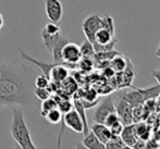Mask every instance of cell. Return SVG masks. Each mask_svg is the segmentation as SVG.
I'll use <instances>...</instances> for the list:
<instances>
[{
  "mask_svg": "<svg viewBox=\"0 0 160 149\" xmlns=\"http://www.w3.org/2000/svg\"><path fill=\"white\" fill-rule=\"evenodd\" d=\"M56 108H58V103L53 97H49V98L45 99V100L42 101V105H40V116L45 118V116L50 110L56 109Z\"/></svg>",
  "mask_w": 160,
  "mask_h": 149,
  "instance_id": "21",
  "label": "cell"
},
{
  "mask_svg": "<svg viewBox=\"0 0 160 149\" xmlns=\"http://www.w3.org/2000/svg\"><path fill=\"white\" fill-rule=\"evenodd\" d=\"M118 121H120V118H119L118 113H117L116 111H113V112H111V113H109L107 117H106L105 121H103V124H105V125H107L108 127H110L112 124H114L116 122H118Z\"/></svg>",
  "mask_w": 160,
  "mask_h": 149,
  "instance_id": "31",
  "label": "cell"
},
{
  "mask_svg": "<svg viewBox=\"0 0 160 149\" xmlns=\"http://www.w3.org/2000/svg\"><path fill=\"white\" fill-rule=\"evenodd\" d=\"M68 42H69V39L61 34V36L59 37L58 42H56V45L53 46L52 50H51V55H52L53 62L65 63V62H63V60H62V49H63V47L68 44ZM67 64H69V63H67Z\"/></svg>",
  "mask_w": 160,
  "mask_h": 149,
  "instance_id": "13",
  "label": "cell"
},
{
  "mask_svg": "<svg viewBox=\"0 0 160 149\" xmlns=\"http://www.w3.org/2000/svg\"><path fill=\"white\" fill-rule=\"evenodd\" d=\"M109 65L114 70V72H122L125 70L128 65V59L122 55V53H118L114 56L109 62Z\"/></svg>",
  "mask_w": 160,
  "mask_h": 149,
  "instance_id": "18",
  "label": "cell"
},
{
  "mask_svg": "<svg viewBox=\"0 0 160 149\" xmlns=\"http://www.w3.org/2000/svg\"><path fill=\"white\" fill-rule=\"evenodd\" d=\"M91 131L97 136V138L102 144H106L112 137V134L110 132V128L103 123H94L92 125Z\"/></svg>",
  "mask_w": 160,
  "mask_h": 149,
  "instance_id": "10",
  "label": "cell"
},
{
  "mask_svg": "<svg viewBox=\"0 0 160 149\" xmlns=\"http://www.w3.org/2000/svg\"><path fill=\"white\" fill-rule=\"evenodd\" d=\"M33 94L35 95L36 98H38L39 100H45V99L49 98V97H51V92H49V89L47 88H42V87H35V88L33 89Z\"/></svg>",
  "mask_w": 160,
  "mask_h": 149,
  "instance_id": "26",
  "label": "cell"
},
{
  "mask_svg": "<svg viewBox=\"0 0 160 149\" xmlns=\"http://www.w3.org/2000/svg\"><path fill=\"white\" fill-rule=\"evenodd\" d=\"M155 55H156V57H158L159 59H160V45H159L158 48H157V50H156V52H155Z\"/></svg>",
  "mask_w": 160,
  "mask_h": 149,
  "instance_id": "35",
  "label": "cell"
},
{
  "mask_svg": "<svg viewBox=\"0 0 160 149\" xmlns=\"http://www.w3.org/2000/svg\"><path fill=\"white\" fill-rule=\"evenodd\" d=\"M42 42H44V46L47 48V50L49 52H51L52 50L53 46L56 45V42H58L59 37L61 36V33L59 34H48L46 33L45 31H42Z\"/></svg>",
  "mask_w": 160,
  "mask_h": 149,
  "instance_id": "19",
  "label": "cell"
},
{
  "mask_svg": "<svg viewBox=\"0 0 160 149\" xmlns=\"http://www.w3.org/2000/svg\"><path fill=\"white\" fill-rule=\"evenodd\" d=\"M78 67V64H67V63H58L49 73V80L53 83L60 84L63 80L69 76V70H74Z\"/></svg>",
  "mask_w": 160,
  "mask_h": 149,
  "instance_id": "7",
  "label": "cell"
},
{
  "mask_svg": "<svg viewBox=\"0 0 160 149\" xmlns=\"http://www.w3.org/2000/svg\"><path fill=\"white\" fill-rule=\"evenodd\" d=\"M116 106V112L118 113L120 121L123 123V125H128V124L133 123V118H132V107L131 105L121 96L120 100L118 101V103H114Z\"/></svg>",
  "mask_w": 160,
  "mask_h": 149,
  "instance_id": "9",
  "label": "cell"
},
{
  "mask_svg": "<svg viewBox=\"0 0 160 149\" xmlns=\"http://www.w3.org/2000/svg\"><path fill=\"white\" fill-rule=\"evenodd\" d=\"M93 58H81L80 61L78 62V67L81 70H85V71H89L93 69Z\"/></svg>",
  "mask_w": 160,
  "mask_h": 149,
  "instance_id": "27",
  "label": "cell"
},
{
  "mask_svg": "<svg viewBox=\"0 0 160 149\" xmlns=\"http://www.w3.org/2000/svg\"><path fill=\"white\" fill-rule=\"evenodd\" d=\"M116 38V35L106 28H99L95 34L93 45H107Z\"/></svg>",
  "mask_w": 160,
  "mask_h": 149,
  "instance_id": "14",
  "label": "cell"
},
{
  "mask_svg": "<svg viewBox=\"0 0 160 149\" xmlns=\"http://www.w3.org/2000/svg\"><path fill=\"white\" fill-rule=\"evenodd\" d=\"M59 89L61 92H63L65 95H68V96L73 95L78 90V83H76L75 78L71 77V76H68L65 80H63L60 83Z\"/></svg>",
  "mask_w": 160,
  "mask_h": 149,
  "instance_id": "17",
  "label": "cell"
},
{
  "mask_svg": "<svg viewBox=\"0 0 160 149\" xmlns=\"http://www.w3.org/2000/svg\"><path fill=\"white\" fill-rule=\"evenodd\" d=\"M106 148L109 149H124L128 148L127 145L124 144V142L122 141L120 136H116V135H112V137L105 144Z\"/></svg>",
  "mask_w": 160,
  "mask_h": 149,
  "instance_id": "22",
  "label": "cell"
},
{
  "mask_svg": "<svg viewBox=\"0 0 160 149\" xmlns=\"http://www.w3.org/2000/svg\"><path fill=\"white\" fill-rule=\"evenodd\" d=\"M132 88H133V87H132ZM122 97L128 101V103H130L132 108L137 107V106H141V105H143V103L145 102V101H144V99H143V97L141 96V94H139V92H137L135 88H134V92H128V94H123Z\"/></svg>",
  "mask_w": 160,
  "mask_h": 149,
  "instance_id": "20",
  "label": "cell"
},
{
  "mask_svg": "<svg viewBox=\"0 0 160 149\" xmlns=\"http://www.w3.org/2000/svg\"><path fill=\"white\" fill-rule=\"evenodd\" d=\"M116 111V106L112 96H107L99 102L98 107L93 114V120L96 123H103L106 117L111 112Z\"/></svg>",
  "mask_w": 160,
  "mask_h": 149,
  "instance_id": "4",
  "label": "cell"
},
{
  "mask_svg": "<svg viewBox=\"0 0 160 149\" xmlns=\"http://www.w3.org/2000/svg\"><path fill=\"white\" fill-rule=\"evenodd\" d=\"M2 26H3V17H2V14L0 13V30L2 28Z\"/></svg>",
  "mask_w": 160,
  "mask_h": 149,
  "instance_id": "34",
  "label": "cell"
},
{
  "mask_svg": "<svg viewBox=\"0 0 160 149\" xmlns=\"http://www.w3.org/2000/svg\"><path fill=\"white\" fill-rule=\"evenodd\" d=\"M80 147H84L87 149H105L106 146L105 144H102L95 134L89 130V132L85 135L84 139H83L82 144L81 145H78V148Z\"/></svg>",
  "mask_w": 160,
  "mask_h": 149,
  "instance_id": "11",
  "label": "cell"
},
{
  "mask_svg": "<svg viewBox=\"0 0 160 149\" xmlns=\"http://www.w3.org/2000/svg\"><path fill=\"white\" fill-rule=\"evenodd\" d=\"M49 83H50V80H49L45 74H40V75H38L37 77L35 78V81H34V85H35V87H42V88H46V87H48Z\"/></svg>",
  "mask_w": 160,
  "mask_h": 149,
  "instance_id": "28",
  "label": "cell"
},
{
  "mask_svg": "<svg viewBox=\"0 0 160 149\" xmlns=\"http://www.w3.org/2000/svg\"><path fill=\"white\" fill-rule=\"evenodd\" d=\"M120 137L128 148H133V146L135 145V143L138 139V137L136 136V134L134 132V124L132 123L128 124V125H124V127H123L122 132L120 134Z\"/></svg>",
  "mask_w": 160,
  "mask_h": 149,
  "instance_id": "12",
  "label": "cell"
},
{
  "mask_svg": "<svg viewBox=\"0 0 160 149\" xmlns=\"http://www.w3.org/2000/svg\"><path fill=\"white\" fill-rule=\"evenodd\" d=\"M152 75L154 78H156V81L160 85V70H154V71L152 72Z\"/></svg>",
  "mask_w": 160,
  "mask_h": 149,
  "instance_id": "33",
  "label": "cell"
},
{
  "mask_svg": "<svg viewBox=\"0 0 160 149\" xmlns=\"http://www.w3.org/2000/svg\"><path fill=\"white\" fill-rule=\"evenodd\" d=\"M61 122L67 127H69L70 130H72L75 133H83V131H84L82 119H81L80 114L76 112V110L74 108L63 114Z\"/></svg>",
  "mask_w": 160,
  "mask_h": 149,
  "instance_id": "6",
  "label": "cell"
},
{
  "mask_svg": "<svg viewBox=\"0 0 160 149\" xmlns=\"http://www.w3.org/2000/svg\"><path fill=\"white\" fill-rule=\"evenodd\" d=\"M62 117H63V114L60 112V110L58 109V108H56V109L50 110V111H49L48 113L45 116V118H46L48 123L58 124V123H60V122H61Z\"/></svg>",
  "mask_w": 160,
  "mask_h": 149,
  "instance_id": "24",
  "label": "cell"
},
{
  "mask_svg": "<svg viewBox=\"0 0 160 149\" xmlns=\"http://www.w3.org/2000/svg\"><path fill=\"white\" fill-rule=\"evenodd\" d=\"M82 58L81 56L80 46L75 42H68L62 49V60L69 64H78Z\"/></svg>",
  "mask_w": 160,
  "mask_h": 149,
  "instance_id": "8",
  "label": "cell"
},
{
  "mask_svg": "<svg viewBox=\"0 0 160 149\" xmlns=\"http://www.w3.org/2000/svg\"><path fill=\"white\" fill-rule=\"evenodd\" d=\"M80 50L82 58H93L95 55V49H94L93 44L87 39L80 46Z\"/></svg>",
  "mask_w": 160,
  "mask_h": 149,
  "instance_id": "23",
  "label": "cell"
},
{
  "mask_svg": "<svg viewBox=\"0 0 160 149\" xmlns=\"http://www.w3.org/2000/svg\"><path fill=\"white\" fill-rule=\"evenodd\" d=\"M42 31H45L46 33H48V34H59V33H61V28L59 27V25H58L57 23H52V22H49V23H47L46 25L44 26Z\"/></svg>",
  "mask_w": 160,
  "mask_h": 149,
  "instance_id": "30",
  "label": "cell"
},
{
  "mask_svg": "<svg viewBox=\"0 0 160 149\" xmlns=\"http://www.w3.org/2000/svg\"><path fill=\"white\" fill-rule=\"evenodd\" d=\"M83 32H84V35L86 37L87 40L93 44L94 38H95L96 32L101 28V15L99 14H91L88 17H85V20L83 21Z\"/></svg>",
  "mask_w": 160,
  "mask_h": 149,
  "instance_id": "3",
  "label": "cell"
},
{
  "mask_svg": "<svg viewBox=\"0 0 160 149\" xmlns=\"http://www.w3.org/2000/svg\"><path fill=\"white\" fill-rule=\"evenodd\" d=\"M101 27L106 28L112 34L116 35V31H114V22L111 15L109 14H103L101 15Z\"/></svg>",
  "mask_w": 160,
  "mask_h": 149,
  "instance_id": "25",
  "label": "cell"
},
{
  "mask_svg": "<svg viewBox=\"0 0 160 149\" xmlns=\"http://www.w3.org/2000/svg\"><path fill=\"white\" fill-rule=\"evenodd\" d=\"M58 109L60 110L62 114L69 112L70 110L73 109V102L70 101V99H62L59 103H58Z\"/></svg>",
  "mask_w": 160,
  "mask_h": 149,
  "instance_id": "29",
  "label": "cell"
},
{
  "mask_svg": "<svg viewBox=\"0 0 160 149\" xmlns=\"http://www.w3.org/2000/svg\"><path fill=\"white\" fill-rule=\"evenodd\" d=\"M141 94L143 97L144 101L146 100H156L157 97L160 95V85H155L152 87H147V88H138V87H133Z\"/></svg>",
  "mask_w": 160,
  "mask_h": 149,
  "instance_id": "15",
  "label": "cell"
},
{
  "mask_svg": "<svg viewBox=\"0 0 160 149\" xmlns=\"http://www.w3.org/2000/svg\"><path fill=\"white\" fill-rule=\"evenodd\" d=\"M73 108L76 110L78 114H80L81 119H82V122H83V125H84V131H83V134L84 136L89 132V127H88V123H87V118H86V113H85V108L82 103V100L78 98H75L74 97V100H73Z\"/></svg>",
  "mask_w": 160,
  "mask_h": 149,
  "instance_id": "16",
  "label": "cell"
},
{
  "mask_svg": "<svg viewBox=\"0 0 160 149\" xmlns=\"http://www.w3.org/2000/svg\"><path fill=\"white\" fill-rule=\"evenodd\" d=\"M12 123L10 126V132L13 139L17 142L21 149H36L32 141L30 130L25 123L23 113L17 107H12Z\"/></svg>",
  "mask_w": 160,
  "mask_h": 149,
  "instance_id": "2",
  "label": "cell"
},
{
  "mask_svg": "<svg viewBox=\"0 0 160 149\" xmlns=\"http://www.w3.org/2000/svg\"><path fill=\"white\" fill-rule=\"evenodd\" d=\"M123 127H124V125H123V123L121 121H118L116 122L114 124H112L111 126H110V132H111L112 135H116V136H120L121 132H122Z\"/></svg>",
  "mask_w": 160,
  "mask_h": 149,
  "instance_id": "32",
  "label": "cell"
},
{
  "mask_svg": "<svg viewBox=\"0 0 160 149\" xmlns=\"http://www.w3.org/2000/svg\"><path fill=\"white\" fill-rule=\"evenodd\" d=\"M45 12L49 22L58 24L63 17V6L60 0H45Z\"/></svg>",
  "mask_w": 160,
  "mask_h": 149,
  "instance_id": "5",
  "label": "cell"
},
{
  "mask_svg": "<svg viewBox=\"0 0 160 149\" xmlns=\"http://www.w3.org/2000/svg\"><path fill=\"white\" fill-rule=\"evenodd\" d=\"M32 94V81L23 65L0 62V107L26 106Z\"/></svg>",
  "mask_w": 160,
  "mask_h": 149,
  "instance_id": "1",
  "label": "cell"
}]
</instances>
